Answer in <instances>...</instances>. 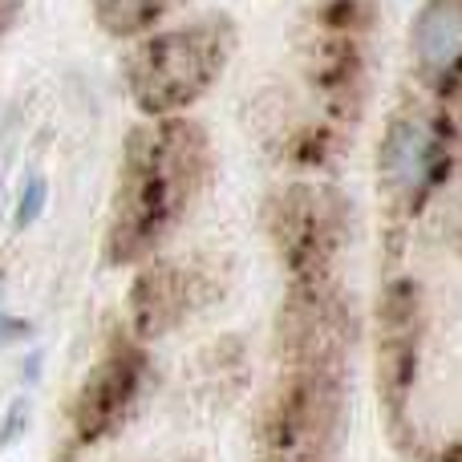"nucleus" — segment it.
<instances>
[{
  "label": "nucleus",
  "mask_w": 462,
  "mask_h": 462,
  "mask_svg": "<svg viewBox=\"0 0 462 462\" xmlns=\"http://www.w3.org/2000/svg\"><path fill=\"white\" fill-rule=\"evenodd\" d=\"M414 61L434 86L462 78V0H430L414 21Z\"/></svg>",
  "instance_id": "obj_6"
},
{
  "label": "nucleus",
  "mask_w": 462,
  "mask_h": 462,
  "mask_svg": "<svg viewBox=\"0 0 462 462\" xmlns=\"http://www.w3.org/2000/svg\"><path fill=\"white\" fill-rule=\"evenodd\" d=\"M439 134L426 122V114L418 110H402L390 118L382 138V154H377V171H382V183L390 195L410 199V195L426 191L439 171Z\"/></svg>",
  "instance_id": "obj_5"
},
{
  "label": "nucleus",
  "mask_w": 462,
  "mask_h": 462,
  "mask_svg": "<svg viewBox=\"0 0 462 462\" xmlns=\"http://www.w3.org/2000/svg\"><path fill=\"white\" fill-rule=\"evenodd\" d=\"M167 0H97V16L110 32H138L154 24Z\"/></svg>",
  "instance_id": "obj_7"
},
{
  "label": "nucleus",
  "mask_w": 462,
  "mask_h": 462,
  "mask_svg": "<svg viewBox=\"0 0 462 462\" xmlns=\"http://www.w3.org/2000/svg\"><path fill=\"white\" fill-rule=\"evenodd\" d=\"M227 49H231L227 29L211 21L143 41L126 65L130 94H134L138 110L154 114V118L187 110L219 78Z\"/></svg>",
  "instance_id": "obj_2"
},
{
  "label": "nucleus",
  "mask_w": 462,
  "mask_h": 462,
  "mask_svg": "<svg viewBox=\"0 0 462 462\" xmlns=\"http://www.w3.org/2000/svg\"><path fill=\"white\" fill-rule=\"evenodd\" d=\"M24 333V325H13V320H5L0 317V345L5 341H13V337H21Z\"/></svg>",
  "instance_id": "obj_10"
},
{
  "label": "nucleus",
  "mask_w": 462,
  "mask_h": 462,
  "mask_svg": "<svg viewBox=\"0 0 462 462\" xmlns=\"http://www.w3.org/2000/svg\"><path fill=\"white\" fill-rule=\"evenodd\" d=\"M146 361L138 349L118 345L94 365V374L81 382L78 402H73V434L78 442H97L130 414V406L143 393Z\"/></svg>",
  "instance_id": "obj_4"
},
{
  "label": "nucleus",
  "mask_w": 462,
  "mask_h": 462,
  "mask_svg": "<svg viewBox=\"0 0 462 462\" xmlns=\"http://www.w3.org/2000/svg\"><path fill=\"white\" fill-rule=\"evenodd\" d=\"M21 430H24V406H13V414H8L5 426H0V447H8Z\"/></svg>",
  "instance_id": "obj_9"
},
{
  "label": "nucleus",
  "mask_w": 462,
  "mask_h": 462,
  "mask_svg": "<svg viewBox=\"0 0 462 462\" xmlns=\"http://www.w3.org/2000/svg\"><path fill=\"white\" fill-rule=\"evenodd\" d=\"M41 203H45V187L32 179L29 191H24V199H21V208H16V219H21V224H32V219H37V211H41Z\"/></svg>",
  "instance_id": "obj_8"
},
{
  "label": "nucleus",
  "mask_w": 462,
  "mask_h": 462,
  "mask_svg": "<svg viewBox=\"0 0 462 462\" xmlns=\"http://www.w3.org/2000/svg\"><path fill=\"white\" fill-rule=\"evenodd\" d=\"M203 167V138L187 122L171 118L154 130L130 138L126 179H122L118 211H114V255L146 252L154 239L175 224L179 208H187V195L199 187Z\"/></svg>",
  "instance_id": "obj_1"
},
{
  "label": "nucleus",
  "mask_w": 462,
  "mask_h": 462,
  "mask_svg": "<svg viewBox=\"0 0 462 462\" xmlns=\"http://www.w3.org/2000/svg\"><path fill=\"white\" fill-rule=\"evenodd\" d=\"M272 239H276V252L284 255L288 268L300 272L312 284L320 268L333 260L337 239H341L337 195L309 183L288 187L284 195H276V208H272Z\"/></svg>",
  "instance_id": "obj_3"
}]
</instances>
